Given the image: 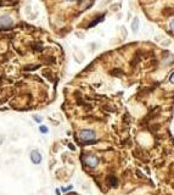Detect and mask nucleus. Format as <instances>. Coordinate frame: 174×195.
I'll list each match as a JSON object with an SVG mask.
<instances>
[{"label": "nucleus", "instance_id": "obj_7", "mask_svg": "<svg viewBox=\"0 0 174 195\" xmlns=\"http://www.w3.org/2000/svg\"><path fill=\"white\" fill-rule=\"evenodd\" d=\"M39 131H40V133H44V134L49 132V129H48V127H46V126H40Z\"/></svg>", "mask_w": 174, "mask_h": 195}, {"label": "nucleus", "instance_id": "obj_13", "mask_svg": "<svg viewBox=\"0 0 174 195\" xmlns=\"http://www.w3.org/2000/svg\"><path fill=\"white\" fill-rule=\"evenodd\" d=\"M67 1H74V0H67Z\"/></svg>", "mask_w": 174, "mask_h": 195}, {"label": "nucleus", "instance_id": "obj_3", "mask_svg": "<svg viewBox=\"0 0 174 195\" xmlns=\"http://www.w3.org/2000/svg\"><path fill=\"white\" fill-rule=\"evenodd\" d=\"M85 164H87V166L91 167V168H94V167H96V166H97V164H99V159H97L96 156H94V155H89V156L85 157Z\"/></svg>", "mask_w": 174, "mask_h": 195}, {"label": "nucleus", "instance_id": "obj_12", "mask_svg": "<svg viewBox=\"0 0 174 195\" xmlns=\"http://www.w3.org/2000/svg\"><path fill=\"white\" fill-rule=\"evenodd\" d=\"M171 82H172V83H174V73L172 75V76H171Z\"/></svg>", "mask_w": 174, "mask_h": 195}, {"label": "nucleus", "instance_id": "obj_10", "mask_svg": "<svg viewBox=\"0 0 174 195\" xmlns=\"http://www.w3.org/2000/svg\"><path fill=\"white\" fill-rule=\"evenodd\" d=\"M71 189H72V186H70V187H67V188H63L62 192H68V190H71Z\"/></svg>", "mask_w": 174, "mask_h": 195}, {"label": "nucleus", "instance_id": "obj_5", "mask_svg": "<svg viewBox=\"0 0 174 195\" xmlns=\"http://www.w3.org/2000/svg\"><path fill=\"white\" fill-rule=\"evenodd\" d=\"M107 182H108V184H110L111 187H116V186L118 184V181H117L116 177H113V176H110V177L107 178Z\"/></svg>", "mask_w": 174, "mask_h": 195}, {"label": "nucleus", "instance_id": "obj_6", "mask_svg": "<svg viewBox=\"0 0 174 195\" xmlns=\"http://www.w3.org/2000/svg\"><path fill=\"white\" fill-rule=\"evenodd\" d=\"M138 26H139V20H138V18H135V20L133 21V23H132V28H133V31H134V32H136V31H138Z\"/></svg>", "mask_w": 174, "mask_h": 195}, {"label": "nucleus", "instance_id": "obj_9", "mask_svg": "<svg viewBox=\"0 0 174 195\" xmlns=\"http://www.w3.org/2000/svg\"><path fill=\"white\" fill-rule=\"evenodd\" d=\"M4 140H5V137H4L2 134H0V145L4 143Z\"/></svg>", "mask_w": 174, "mask_h": 195}, {"label": "nucleus", "instance_id": "obj_2", "mask_svg": "<svg viewBox=\"0 0 174 195\" xmlns=\"http://www.w3.org/2000/svg\"><path fill=\"white\" fill-rule=\"evenodd\" d=\"M31 161L34 165H39L42 162V154L38 150H33L31 151Z\"/></svg>", "mask_w": 174, "mask_h": 195}, {"label": "nucleus", "instance_id": "obj_1", "mask_svg": "<svg viewBox=\"0 0 174 195\" xmlns=\"http://www.w3.org/2000/svg\"><path fill=\"white\" fill-rule=\"evenodd\" d=\"M79 137L84 142H91L95 139V132L91 129H83V131H81Z\"/></svg>", "mask_w": 174, "mask_h": 195}, {"label": "nucleus", "instance_id": "obj_4", "mask_svg": "<svg viewBox=\"0 0 174 195\" xmlns=\"http://www.w3.org/2000/svg\"><path fill=\"white\" fill-rule=\"evenodd\" d=\"M0 26L1 27H10L12 26V20L10 16H0Z\"/></svg>", "mask_w": 174, "mask_h": 195}, {"label": "nucleus", "instance_id": "obj_8", "mask_svg": "<svg viewBox=\"0 0 174 195\" xmlns=\"http://www.w3.org/2000/svg\"><path fill=\"white\" fill-rule=\"evenodd\" d=\"M33 118H34V121H35V122H38V123H40V122H42V117H40L39 115H34V116H33Z\"/></svg>", "mask_w": 174, "mask_h": 195}, {"label": "nucleus", "instance_id": "obj_11", "mask_svg": "<svg viewBox=\"0 0 174 195\" xmlns=\"http://www.w3.org/2000/svg\"><path fill=\"white\" fill-rule=\"evenodd\" d=\"M171 28H172V31L174 32V20L172 21V22H171Z\"/></svg>", "mask_w": 174, "mask_h": 195}]
</instances>
